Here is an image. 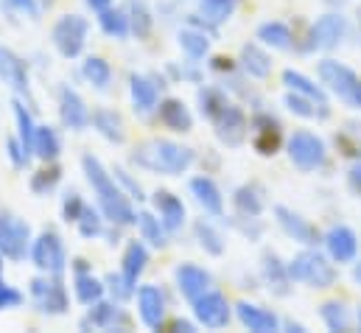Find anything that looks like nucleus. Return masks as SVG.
<instances>
[{"mask_svg": "<svg viewBox=\"0 0 361 333\" xmlns=\"http://www.w3.org/2000/svg\"><path fill=\"white\" fill-rule=\"evenodd\" d=\"M82 168H85L87 182H90L95 196H98V207H101L104 219H109V222L118 224V227L135 224V222H137V213H135V207H132V202H129V193H123V190L118 188V179L101 166V160L92 157V155H85V157H82Z\"/></svg>", "mask_w": 361, "mask_h": 333, "instance_id": "f257e3e1", "label": "nucleus"}, {"mask_svg": "<svg viewBox=\"0 0 361 333\" xmlns=\"http://www.w3.org/2000/svg\"><path fill=\"white\" fill-rule=\"evenodd\" d=\"M193 160H196L193 149L174 143V140H166V138L146 140L132 152V163L137 168L152 171V174H166V176L185 174L188 168L193 166Z\"/></svg>", "mask_w": 361, "mask_h": 333, "instance_id": "f03ea898", "label": "nucleus"}, {"mask_svg": "<svg viewBox=\"0 0 361 333\" xmlns=\"http://www.w3.org/2000/svg\"><path fill=\"white\" fill-rule=\"evenodd\" d=\"M288 266V277L291 283H308L311 289H331L336 283V269L328 263L325 255L314 250H305L291 258Z\"/></svg>", "mask_w": 361, "mask_h": 333, "instance_id": "7ed1b4c3", "label": "nucleus"}, {"mask_svg": "<svg viewBox=\"0 0 361 333\" xmlns=\"http://www.w3.org/2000/svg\"><path fill=\"white\" fill-rule=\"evenodd\" d=\"M317 73H319L322 84H325L339 101H345V104L353 107V109H361V79L348 68V65H342V62H336V59H322L319 68H317Z\"/></svg>", "mask_w": 361, "mask_h": 333, "instance_id": "20e7f679", "label": "nucleus"}, {"mask_svg": "<svg viewBox=\"0 0 361 333\" xmlns=\"http://www.w3.org/2000/svg\"><path fill=\"white\" fill-rule=\"evenodd\" d=\"M87 31H90V23L82 17V14H62L51 31V40L56 45V51L65 56V59H76L85 54V45H87Z\"/></svg>", "mask_w": 361, "mask_h": 333, "instance_id": "39448f33", "label": "nucleus"}, {"mask_svg": "<svg viewBox=\"0 0 361 333\" xmlns=\"http://www.w3.org/2000/svg\"><path fill=\"white\" fill-rule=\"evenodd\" d=\"M31 303H34L42 314H48V317H62V314H68L71 300H68V291H65L59 274H45V272H42V277H34V280H31Z\"/></svg>", "mask_w": 361, "mask_h": 333, "instance_id": "423d86ee", "label": "nucleus"}, {"mask_svg": "<svg viewBox=\"0 0 361 333\" xmlns=\"http://www.w3.org/2000/svg\"><path fill=\"white\" fill-rule=\"evenodd\" d=\"M31 263L39 269V272H45V274H59L62 277V272H65V266H68V252H65V244H62V238L54 233V230H45V233H39L34 241H31Z\"/></svg>", "mask_w": 361, "mask_h": 333, "instance_id": "0eeeda50", "label": "nucleus"}, {"mask_svg": "<svg viewBox=\"0 0 361 333\" xmlns=\"http://www.w3.org/2000/svg\"><path fill=\"white\" fill-rule=\"evenodd\" d=\"M325 155H328L325 152V143L314 132L300 129V132H294L288 138V157H291V163L300 168V171H317V168H322Z\"/></svg>", "mask_w": 361, "mask_h": 333, "instance_id": "6e6552de", "label": "nucleus"}, {"mask_svg": "<svg viewBox=\"0 0 361 333\" xmlns=\"http://www.w3.org/2000/svg\"><path fill=\"white\" fill-rule=\"evenodd\" d=\"M31 252V227L14 216H0V255L20 263Z\"/></svg>", "mask_w": 361, "mask_h": 333, "instance_id": "1a4fd4ad", "label": "nucleus"}, {"mask_svg": "<svg viewBox=\"0 0 361 333\" xmlns=\"http://www.w3.org/2000/svg\"><path fill=\"white\" fill-rule=\"evenodd\" d=\"M193 320L202 328H210V331L227 328L230 325V303H227V297L219 294V291H204L193 303Z\"/></svg>", "mask_w": 361, "mask_h": 333, "instance_id": "9d476101", "label": "nucleus"}, {"mask_svg": "<svg viewBox=\"0 0 361 333\" xmlns=\"http://www.w3.org/2000/svg\"><path fill=\"white\" fill-rule=\"evenodd\" d=\"M129 325V317L126 311L121 308L118 300L106 303V300H98L90 305V314L79 322L82 331H123Z\"/></svg>", "mask_w": 361, "mask_h": 333, "instance_id": "9b49d317", "label": "nucleus"}, {"mask_svg": "<svg viewBox=\"0 0 361 333\" xmlns=\"http://www.w3.org/2000/svg\"><path fill=\"white\" fill-rule=\"evenodd\" d=\"M348 34V23L342 14H322L314 25H311V51H334Z\"/></svg>", "mask_w": 361, "mask_h": 333, "instance_id": "f8f14e48", "label": "nucleus"}, {"mask_svg": "<svg viewBox=\"0 0 361 333\" xmlns=\"http://www.w3.org/2000/svg\"><path fill=\"white\" fill-rule=\"evenodd\" d=\"M213 126H216L219 140L227 143V146H233V149L241 146V143L247 140V132H250V121H247L244 109L235 107V104H227L224 112L213 121Z\"/></svg>", "mask_w": 361, "mask_h": 333, "instance_id": "ddd939ff", "label": "nucleus"}, {"mask_svg": "<svg viewBox=\"0 0 361 333\" xmlns=\"http://www.w3.org/2000/svg\"><path fill=\"white\" fill-rule=\"evenodd\" d=\"M59 118H62L65 129H73V132H85L90 126L92 112L87 109L85 98L73 87H62L59 90Z\"/></svg>", "mask_w": 361, "mask_h": 333, "instance_id": "4468645a", "label": "nucleus"}, {"mask_svg": "<svg viewBox=\"0 0 361 333\" xmlns=\"http://www.w3.org/2000/svg\"><path fill=\"white\" fill-rule=\"evenodd\" d=\"M137 317L149 331H160L166 322V294L157 286L137 289Z\"/></svg>", "mask_w": 361, "mask_h": 333, "instance_id": "2eb2a0df", "label": "nucleus"}, {"mask_svg": "<svg viewBox=\"0 0 361 333\" xmlns=\"http://www.w3.org/2000/svg\"><path fill=\"white\" fill-rule=\"evenodd\" d=\"M174 280H177L180 294L190 305H193L204 291H210V283H213L210 272H204V269L196 266V263H180V266L174 269Z\"/></svg>", "mask_w": 361, "mask_h": 333, "instance_id": "dca6fc26", "label": "nucleus"}, {"mask_svg": "<svg viewBox=\"0 0 361 333\" xmlns=\"http://www.w3.org/2000/svg\"><path fill=\"white\" fill-rule=\"evenodd\" d=\"M325 247L328 255L336 260V263H353L356 255H359V238L356 233L348 227V224H334L328 233H325Z\"/></svg>", "mask_w": 361, "mask_h": 333, "instance_id": "f3484780", "label": "nucleus"}, {"mask_svg": "<svg viewBox=\"0 0 361 333\" xmlns=\"http://www.w3.org/2000/svg\"><path fill=\"white\" fill-rule=\"evenodd\" d=\"M274 219H277V224L283 227V233H286L288 238H294V241H300V244H305V247H314V244L319 241L314 224H308V222H305L300 213H294L291 207L274 205Z\"/></svg>", "mask_w": 361, "mask_h": 333, "instance_id": "a211bd4d", "label": "nucleus"}, {"mask_svg": "<svg viewBox=\"0 0 361 333\" xmlns=\"http://www.w3.org/2000/svg\"><path fill=\"white\" fill-rule=\"evenodd\" d=\"M129 95H132V107L140 118L157 112L160 107V90H157V82L149 79V76H140V73H132L129 76Z\"/></svg>", "mask_w": 361, "mask_h": 333, "instance_id": "6ab92c4d", "label": "nucleus"}, {"mask_svg": "<svg viewBox=\"0 0 361 333\" xmlns=\"http://www.w3.org/2000/svg\"><path fill=\"white\" fill-rule=\"evenodd\" d=\"M0 79H3V84H8L17 95H28L31 92L25 62L11 48H6V45H0Z\"/></svg>", "mask_w": 361, "mask_h": 333, "instance_id": "aec40b11", "label": "nucleus"}, {"mask_svg": "<svg viewBox=\"0 0 361 333\" xmlns=\"http://www.w3.org/2000/svg\"><path fill=\"white\" fill-rule=\"evenodd\" d=\"M235 314H238V322L252 333H274L280 328V320L271 314L269 308H261V305L247 303V300L235 305Z\"/></svg>", "mask_w": 361, "mask_h": 333, "instance_id": "412c9836", "label": "nucleus"}, {"mask_svg": "<svg viewBox=\"0 0 361 333\" xmlns=\"http://www.w3.org/2000/svg\"><path fill=\"white\" fill-rule=\"evenodd\" d=\"M190 193L207 216H224V196H221L219 185L210 176H193L190 179Z\"/></svg>", "mask_w": 361, "mask_h": 333, "instance_id": "4be33fe9", "label": "nucleus"}, {"mask_svg": "<svg viewBox=\"0 0 361 333\" xmlns=\"http://www.w3.org/2000/svg\"><path fill=\"white\" fill-rule=\"evenodd\" d=\"M152 199H154L157 216H160V222L166 224V230H169V233H177V230H182L188 210H185V205H182L180 196H174L171 190H157Z\"/></svg>", "mask_w": 361, "mask_h": 333, "instance_id": "5701e85b", "label": "nucleus"}, {"mask_svg": "<svg viewBox=\"0 0 361 333\" xmlns=\"http://www.w3.org/2000/svg\"><path fill=\"white\" fill-rule=\"evenodd\" d=\"M252 129H255V138H252V146L258 149V155L269 157L280 149V123L269 118V115H255L252 118Z\"/></svg>", "mask_w": 361, "mask_h": 333, "instance_id": "b1692460", "label": "nucleus"}, {"mask_svg": "<svg viewBox=\"0 0 361 333\" xmlns=\"http://www.w3.org/2000/svg\"><path fill=\"white\" fill-rule=\"evenodd\" d=\"M157 115H160V123L166 126V129H171V132H190L193 129V115H190V109L185 107V101L180 98H166V101H160V107H157Z\"/></svg>", "mask_w": 361, "mask_h": 333, "instance_id": "393cba45", "label": "nucleus"}, {"mask_svg": "<svg viewBox=\"0 0 361 333\" xmlns=\"http://www.w3.org/2000/svg\"><path fill=\"white\" fill-rule=\"evenodd\" d=\"M146 266H149V247L143 244V238L140 241H129L126 250H123V260H121V274L137 289V280L146 272Z\"/></svg>", "mask_w": 361, "mask_h": 333, "instance_id": "a878e982", "label": "nucleus"}, {"mask_svg": "<svg viewBox=\"0 0 361 333\" xmlns=\"http://www.w3.org/2000/svg\"><path fill=\"white\" fill-rule=\"evenodd\" d=\"M90 123L104 140H109V143H115V146H121V143L126 140L123 121H121V115L112 112V109H104V107H101V109H92Z\"/></svg>", "mask_w": 361, "mask_h": 333, "instance_id": "bb28decb", "label": "nucleus"}, {"mask_svg": "<svg viewBox=\"0 0 361 333\" xmlns=\"http://www.w3.org/2000/svg\"><path fill=\"white\" fill-rule=\"evenodd\" d=\"M11 107H14V121H17V140H20L23 152H25V160H31V157H34V138H37V123H34L31 112L25 109V104H23L20 98H14V101H11Z\"/></svg>", "mask_w": 361, "mask_h": 333, "instance_id": "cd10ccee", "label": "nucleus"}, {"mask_svg": "<svg viewBox=\"0 0 361 333\" xmlns=\"http://www.w3.org/2000/svg\"><path fill=\"white\" fill-rule=\"evenodd\" d=\"M73 291H76V300H79L82 305H92V303L104 300L106 283L98 280L92 272L85 269V272H76V277H73Z\"/></svg>", "mask_w": 361, "mask_h": 333, "instance_id": "c85d7f7f", "label": "nucleus"}, {"mask_svg": "<svg viewBox=\"0 0 361 333\" xmlns=\"http://www.w3.org/2000/svg\"><path fill=\"white\" fill-rule=\"evenodd\" d=\"M98 25H101V31L106 34V37H112V40H126L129 34H132V23H129V14H126V8H106V11H101L98 14Z\"/></svg>", "mask_w": 361, "mask_h": 333, "instance_id": "c756f323", "label": "nucleus"}, {"mask_svg": "<svg viewBox=\"0 0 361 333\" xmlns=\"http://www.w3.org/2000/svg\"><path fill=\"white\" fill-rule=\"evenodd\" d=\"M137 230H140V238L146 241V244H152V247H166L169 244V230H166V224L154 216V213H149V210H140L137 213Z\"/></svg>", "mask_w": 361, "mask_h": 333, "instance_id": "7c9ffc66", "label": "nucleus"}, {"mask_svg": "<svg viewBox=\"0 0 361 333\" xmlns=\"http://www.w3.org/2000/svg\"><path fill=\"white\" fill-rule=\"evenodd\" d=\"M241 68L252 76V79H267L271 73V59L267 56L264 48H258L255 42H247L241 48Z\"/></svg>", "mask_w": 361, "mask_h": 333, "instance_id": "2f4dec72", "label": "nucleus"}, {"mask_svg": "<svg viewBox=\"0 0 361 333\" xmlns=\"http://www.w3.org/2000/svg\"><path fill=\"white\" fill-rule=\"evenodd\" d=\"M264 277H267V283H269V289L274 294H280V297L288 294V283H291L288 266L280 263V258L274 252H264Z\"/></svg>", "mask_w": 361, "mask_h": 333, "instance_id": "473e14b6", "label": "nucleus"}, {"mask_svg": "<svg viewBox=\"0 0 361 333\" xmlns=\"http://www.w3.org/2000/svg\"><path fill=\"white\" fill-rule=\"evenodd\" d=\"M177 42H180V48L185 51V56L190 59V62H199V59H204L207 56V51H210V40H207V34L202 31V28H182L180 37H177Z\"/></svg>", "mask_w": 361, "mask_h": 333, "instance_id": "72a5a7b5", "label": "nucleus"}, {"mask_svg": "<svg viewBox=\"0 0 361 333\" xmlns=\"http://www.w3.org/2000/svg\"><path fill=\"white\" fill-rule=\"evenodd\" d=\"M283 84L291 90V92H300V95H305V98H311V101H317V104H322V107H328V95H325V90L319 87V84H314L308 76H302V73H297V71H283Z\"/></svg>", "mask_w": 361, "mask_h": 333, "instance_id": "f704fd0d", "label": "nucleus"}, {"mask_svg": "<svg viewBox=\"0 0 361 333\" xmlns=\"http://www.w3.org/2000/svg\"><path fill=\"white\" fill-rule=\"evenodd\" d=\"M59 152H62V140H59L56 129H54V126H48V123L37 126V138H34V155H37L39 160H45V163H54V160L59 157Z\"/></svg>", "mask_w": 361, "mask_h": 333, "instance_id": "c9c22d12", "label": "nucleus"}, {"mask_svg": "<svg viewBox=\"0 0 361 333\" xmlns=\"http://www.w3.org/2000/svg\"><path fill=\"white\" fill-rule=\"evenodd\" d=\"M258 40H261L264 45L277 48V51H291V45H294L291 28H288L286 23H280V20H271V23L258 25Z\"/></svg>", "mask_w": 361, "mask_h": 333, "instance_id": "e433bc0d", "label": "nucleus"}, {"mask_svg": "<svg viewBox=\"0 0 361 333\" xmlns=\"http://www.w3.org/2000/svg\"><path fill=\"white\" fill-rule=\"evenodd\" d=\"M233 205H235V210H238L244 219H258V216L264 213V199L258 196V190H255L252 185H241V188H235V193H233Z\"/></svg>", "mask_w": 361, "mask_h": 333, "instance_id": "4c0bfd02", "label": "nucleus"}, {"mask_svg": "<svg viewBox=\"0 0 361 333\" xmlns=\"http://www.w3.org/2000/svg\"><path fill=\"white\" fill-rule=\"evenodd\" d=\"M193 233H196L199 247L207 252V255H213V258H219V255L224 252V247H227L224 236H221L210 222H204V219H199V222L193 224Z\"/></svg>", "mask_w": 361, "mask_h": 333, "instance_id": "58836bf2", "label": "nucleus"}, {"mask_svg": "<svg viewBox=\"0 0 361 333\" xmlns=\"http://www.w3.org/2000/svg\"><path fill=\"white\" fill-rule=\"evenodd\" d=\"M126 14H129V23H132V34L137 40H146L152 34V25H154L146 0H129L126 3Z\"/></svg>", "mask_w": 361, "mask_h": 333, "instance_id": "ea45409f", "label": "nucleus"}, {"mask_svg": "<svg viewBox=\"0 0 361 333\" xmlns=\"http://www.w3.org/2000/svg\"><path fill=\"white\" fill-rule=\"evenodd\" d=\"M227 104L230 101H227V92L221 87H204V90H199V109H202V115L207 121H216L224 112Z\"/></svg>", "mask_w": 361, "mask_h": 333, "instance_id": "a19ab883", "label": "nucleus"}, {"mask_svg": "<svg viewBox=\"0 0 361 333\" xmlns=\"http://www.w3.org/2000/svg\"><path fill=\"white\" fill-rule=\"evenodd\" d=\"M286 107L294 112V115H300V118H328L331 115V107H322V104H317V101H311V98H305V95H300V92H288L286 95Z\"/></svg>", "mask_w": 361, "mask_h": 333, "instance_id": "79ce46f5", "label": "nucleus"}, {"mask_svg": "<svg viewBox=\"0 0 361 333\" xmlns=\"http://www.w3.org/2000/svg\"><path fill=\"white\" fill-rule=\"evenodd\" d=\"M82 76H85L95 90H106L109 82H112V68H109V62L101 59V56H87V59L82 62Z\"/></svg>", "mask_w": 361, "mask_h": 333, "instance_id": "37998d69", "label": "nucleus"}, {"mask_svg": "<svg viewBox=\"0 0 361 333\" xmlns=\"http://www.w3.org/2000/svg\"><path fill=\"white\" fill-rule=\"evenodd\" d=\"M319 317L322 322L328 325V331L334 333H345L350 328V317H348V308L339 303V300H328L319 305Z\"/></svg>", "mask_w": 361, "mask_h": 333, "instance_id": "c03bdc74", "label": "nucleus"}, {"mask_svg": "<svg viewBox=\"0 0 361 333\" xmlns=\"http://www.w3.org/2000/svg\"><path fill=\"white\" fill-rule=\"evenodd\" d=\"M233 11H235V0H199V14L210 25H219V23L230 20Z\"/></svg>", "mask_w": 361, "mask_h": 333, "instance_id": "a18cd8bd", "label": "nucleus"}, {"mask_svg": "<svg viewBox=\"0 0 361 333\" xmlns=\"http://www.w3.org/2000/svg\"><path fill=\"white\" fill-rule=\"evenodd\" d=\"M76 227H79V233H82L85 238H98V236L104 233V219H101V213H98V210L85 207V213L79 216Z\"/></svg>", "mask_w": 361, "mask_h": 333, "instance_id": "49530a36", "label": "nucleus"}, {"mask_svg": "<svg viewBox=\"0 0 361 333\" xmlns=\"http://www.w3.org/2000/svg\"><path fill=\"white\" fill-rule=\"evenodd\" d=\"M59 176H62V171H59V168H42V171H37V174L31 176V190H34L37 196H45L48 190H54V188H56Z\"/></svg>", "mask_w": 361, "mask_h": 333, "instance_id": "de8ad7c7", "label": "nucleus"}, {"mask_svg": "<svg viewBox=\"0 0 361 333\" xmlns=\"http://www.w3.org/2000/svg\"><path fill=\"white\" fill-rule=\"evenodd\" d=\"M104 283H106V289L112 291V297H115L118 303L129 300V297L137 291V289H135V286H132V283H129V280H126L121 272H118V274H115V272H112V274H106V280H104Z\"/></svg>", "mask_w": 361, "mask_h": 333, "instance_id": "09e8293b", "label": "nucleus"}, {"mask_svg": "<svg viewBox=\"0 0 361 333\" xmlns=\"http://www.w3.org/2000/svg\"><path fill=\"white\" fill-rule=\"evenodd\" d=\"M0 8L14 11V14H23L28 20H39V11H42L39 0H0Z\"/></svg>", "mask_w": 361, "mask_h": 333, "instance_id": "8fccbe9b", "label": "nucleus"}, {"mask_svg": "<svg viewBox=\"0 0 361 333\" xmlns=\"http://www.w3.org/2000/svg\"><path fill=\"white\" fill-rule=\"evenodd\" d=\"M85 207H87V205H85V199H82L76 190H71V193H65V199H62V219H65L68 224H71V222L76 224V222H79V216L85 213Z\"/></svg>", "mask_w": 361, "mask_h": 333, "instance_id": "3c124183", "label": "nucleus"}, {"mask_svg": "<svg viewBox=\"0 0 361 333\" xmlns=\"http://www.w3.org/2000/svg\"><path fill=\"white\" fill-rule=\"evenodd\" d=\"M23 300H25V297H23L14 286L6 283V277H3V255H0V311L17 308V305H23Z\"/></svg>", "mask_w": 361, "mask_h": 333, "instance_id": "603ef678", "label": "nucleus"}, {"mask_svg": "<svg viewBox=\"0 0 361 333\" xmlns=\"http://www.w3.org/2000/svg\"><path fill=\"white\" fill-rule=\"evenodd\" d=\"M112 174H115V179H118V182H121V185L129 190V199H137V202H143V199H146V193H143L140 182H137V179H132V176H129V171H123V168H115Z\"/></svg>", "mask_w": 361, "mask_h": 333, "instance_id": "864d4df0", "label": "nucleus"}, {"mask_svg": "<svg viewBox=\"0 0 361 333\" xmlns=\"http://www.w3.org/2000/svg\"><path fill=\"white\" fill-rule=\"evenodd\" d=\"M6 149H8V157H11L14 168L28 166V160H25V152H23V146H20V140H17V138H11V140L6 143Z\"/></svg>", "mask_w": 361, "mask_h": 333, "instance_id": "5fc2aeb1", "label": "nucleus"}, {"mask_svg": "<svg viewBox=\"0 0 361 333\" xmlns=\"http://www.w3.org/2000/svg\"><path fill=\"white\" fill-rule=\"evenodd\" d=\"M348 182H350L353 193L361 196V163H353V166H350V171H348Z\"/></svg>", "mask_w": 361, "mask_h": 333, "instance_id": "6e6d98bb", "label": "nucleus"}, {"mask_svg": "<svg viewBox=\"0 0 361 333\" xmlns=\"http://www.w3.org/2000/svg\"><path fill=\"white\" fill-rule=\"evenodd\" d=\"M196 325H199V322H190V320H177L171 328H174V333H196Z\"/></svg>", "mask_w": 361, "mask_h": 333, "instance_id": "4d7b16f0", "label": "nucleus"}, {"mask_svg": "<svg viewBox=\"0 0 361 333\" xmlns=\"http://www.w3.org/2000/svg\"><path fill=\"white\" fill-rule=\"evenodd\" d=\"M87 6H90L95 14H101V11H106L109 6H112V0H85Z\"/></svg>", "mask_w": 361, "mask_h": 333, "instance_id": "13d9d810", "label": "nucleus"}, {"mask_svg": "<svg viewBox=\"0 0 361 333\" xmlns=\"http://www.w3.org/2000/svg\"><path fill=\"white\" fill-rule=\"evenodd\" d=\"M353 280H356V283L361 286V260L356 263V266H353Z\"/></svg>", "mask_w": 361, "mask_h": 333, "instance_id": "bf43d9fd", "label": "nucleus"}, {"mask_svg": "<svg viewBox=\"0 0 361 333\" xmlns=\"http://www.w3.org/2000/svg\"><path fill=\"white\" fill-rule=\"evenodd\" d=\"M286 328H288V331H297V333L305 331V328H302V325H297V322H286Z\"/></svg>", "mask_w": 361, "mask_h": 333, "instance_id": "052dcab7", "label": "nucleus"}, {"mask_svg": "<svg viewBox=\"0 0 361 333\" xmlns=\"http://www.w3.org/2000/svg\"><path fill=\"white\" fill-rule=\"evenodd\" d=\"M39 6H54V0H39Z\"/></svg>", "mask_w": 361, "mask_h": 333, "instance_id": "680f3d73", "label": "nucleus"}, {"mask_svg": "<svg viewBox=\"0 0 361 333\" xmlns=\"http://www.w3.org/2000/svg\"><path fill=\"white\" fill-rule=\"evenodd\" d=\"M359 325H361V311H359Z\"/></svg>", "mask_w": 361, "mask_h": 333, "instance_id": "e2e57ef3", "label": "nucleus"}]
</instances>
